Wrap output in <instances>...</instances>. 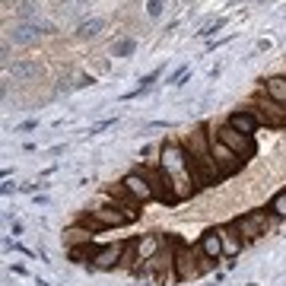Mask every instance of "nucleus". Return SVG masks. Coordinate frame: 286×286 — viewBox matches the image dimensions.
Returning <instances> with one entry per match:
<instances>
[{
	"label": "nucleus",
	"instance_id": "obj_5",
	"mask_svg": "<svg viewBox=\"0 0 286 286\" xmlns=\"http://www.w3.org/2000/svg\"><path fill=\"white\" fill-rule=\"evenodd\" d=\"M248 112L258 118V124H267V127H286V105L273 102L270 95H267V99H255Z\"/></svg>",
	"mask_w": 286,
	"mask_h": 286
},
{
	"label": "nucleus",
	"instance_id": "obj_7",
	"mask_svg": "<svg viewBox=\"0 0 286 286\" xmlns=\"http://www.w3.org/2000/svg\"><path fill=\"white\" fill-rule=\"evenodd\" d=\"M172 264H175V280H191V277L200 273V264H194V255H191V248H185V245H178Z\"/></svg>",
	"mask_w": 286,
	"mask_h": 286
},
{
	"label": "nucleus",
	"instance_id": "obj_17",
	"mask_svg": "<svg viewBox=\"0 0 286 286\" xmlns=\"http://www.w3.org/2000/svg\"><path fill=\"white\" fill-rule=\"evenodd\" d=\"M102 26H105V19H89V22H83V26H80V35H83V39H89V35H99Z\"/></svg>",
	"mask_w": 286,
	"mask_h": 286
},
{
	"label": "nucleus",
	"instance_id": "obj_24",
	"mask_svg": "<svg viewBox=\"0 0 286 286\" xmlns=\"http://www.w3.org/2000/svg\"><path fill=\"white\" fill-rule=\"evenodd\" d=\"M185 74H188V67H182V70H175V74H172V83H182V80H185Z\"/></svg>",
	"mask_w": 286,
	"mask_h": 286
},
{
	"label": "nucleus",
	"instance_id": "obj_20",
	"mask_svg": "<svg viewBox=\"0 0 286 286\" xmlns=\"http://www.w3.org/2000/svg\"><path fill=\"white\" fill-rule=\"evenodd\" d=\"M35 70H39V64H32V61H26V64H16V67H13V77H32Z\"/></svg>",
	"mask_w": 286,
	"mask_h": 286
},
{
	"label": "nucleus",
	"instance_id": "obj_15",
	"mask_svg": "<svg viewBox=\"0 0 286 286\" xmlns=\"http://www.w3.org/2000/svg\"><path fill=\"white\" fill-rule=\"evenodd\" d=\"M137 51V39H118L112 45V57H130Z\"/></svg>",
	"mask_w": 286,
	"mask_h": 286
},
{
	"label": "nucleus",
	"instance_id": "obj_4",
	"mask_svg": "<svg viewBox=\"0 0 286 286\" xmlns=\"http://www.w3.org/2000/svg\"><path fill=\"white\" fill-rule=\"evenodd\" d=\"M217 137L229 147L235 156H242L245 162L258 153V147H255V140H252V134H242V130H235L232 124H223V127H217Z\"/></svg>",
	"mask_w": 286,
	"mask_h": 286
},
{
	"label": "nucleus",
	"instance_id": "obj_10",
	"mask_svg": "<svg viewBox=\"0 0 286 286\" xmlns=\"http://www.w3.org/2000/svg\"><path fill=\"white\" fill-rule=\"evenodd\" d=\"M226 124H232L235 130H242V134H255V130H258V118L248 109H238V112L229 115V121H226Z\"/></svg>",
	"mask_w": 286,
	"mask_h": 286
},
{
	"label": "nucleus",
	"instance_id": "obj_12",
	"mask_svg": "<svg viewBox=\"0 0 286 286\" xmlns=\"http://www.w3.org/2000/svg\"><path fill=\"white\" fill-rule=\"evenodd\" d=\"M200 252H204L210 261H220V255H223V238H220V232H207L204 238H200Z\"/></svg>",
	"mask_w": 286,
	"mask_h": 286
},
{
	"label": "nucleus",
	"instance_id": "obj_19",
	"mask_svg": "<svg viewBox=\"0 0 286 286\" xmlns=\"http://www.w3.org/2000/svg\"><path fill=\"white\" fill-rule=\"evenodd\" d=\"M270 210L277 213V217H286V191H280V194L273 197V204H270Z\"/></svg>",
	"mask_w": 286,
	"mask_h": 286
},
{
	"label": "nucleus",
	"instance_id": "obj_22",
	"mask_svg": "<svg viewBox=\"0 0 286 286\" xmlns=\"http://www.w3.org/2000/svg\"><path fill=\"white\" fill-rule=\"evenodd\" d=\"M220 238H223V252H229V255H235V252H238V245L229 238V232H220Z\"/></svg>",
	"mask_w": 286,
	"mask_h": 286
},
{
	"label": "nucleus",
	"instance_id": "obj_18",
	"mask_svg": "<svg viewBox=\"0 0 286 286\" xmlns=\"http://www.w3.org/2000/svg\"><path fill=\"white\" fill-rule=\"evenodd\" d=\"M162 10H165V0H147V16L159 19V16H162Z\"/></svg>",
	"mask_w": 286,
	"mask_h": 286
},
{
	"label": "nucleus",
	"instance_id": "obj_13",
	"mask_svg": "<svg viewBox=\"0 0 286 286\" xmlns=\"http://www.w3.org/2000/svg\"><path fill=\"white\" fill-rule=\"evenodd\" d=\"M159 255V235H147L143 242H137V261H153Z\"/></svg>",
	"mask_w": 286,
	"mask_h": 286
},
{
	"label": "nucleus",
	"instance_id": "obj_2",
	"mask_svg": "<svg viewBox=\"0 0 286 286\" xmlns=\"http://www.w3.org/2000/svg\"><path fill=\"white\" fill-rule=\"evenodd\" d=\"M137 220V210L134 207H99V210H89V217H83V223L89 229H105V226H124V223H134Z\"/></svg>",
	"mask_w": 286,
	"mask_h": 286
},
{
	"label": "nucleus",
	"instance_id": "obj_23",
	"mask_svg": "<svg viewBox=\"0 0 286 286\" xmlns=\"http://www.w3.org/2000/svg\"><path fill=\"white\" fill-rule=\"evenodd\" d=\"M77 238H86L89 242V232H83V229H70L67 232V242H77Z\"/></svg>",
	"mask_w": 286,
	"mask_h": 286
},
{
	"label": "nucleus",
	"instance_id": "obj_8",
	"mask_svg": "<svg viewBox=\"0 0 286 286\" xmlns=\"http://www.w3.org/2000/svg\"><path fill=\"white\" fill-rule=\"evenodd\" d=\"M121 188H124L134 200H150V197H153V185H150V178H147V175H140V172L127 175L124 182H121Z\"/></svg>",
	"mask_w": 286,
	"mask_h": 286
},
{
	"label": "nucleus",
	"instance_id": "obj_1",
	"mask_svg": "<svg viewBox=\"0 0 286 286\" xmlns=\"http://www.w3.org/2000/svg\"><path fill=\"white\" fill-rule=\"evenodd\" d=\"M188 175H191V188H204L210 182H217L220 169H217V162H213L210 156V143L204 140V134H191L188 137Z\"/></svg>",
	"mask_w": 286,
	"mask_h": 286
},
{
	"label": "nucleus",
	"instance_id": "obj_11",
	"mask_svg": "<svg viewBox=\"0 0 286 286\" xmlns=\"http://www.w3.org/2000/svg\"><path fill=\"white\" fill-rule=\"evenodd\" d=\"M10 39H13V45H32V42H39V26H29V22L13 26L10 29Z\"/></svg>",
	"mask_w": 286,
	"mask_h": 286
},
{
	"label": "nucleus",
	"instance_id": "obj_21",
	"mask_svg": "<svg viewBox=\"0 0 286 286\" xmlns=\"http://www.w3.org/2000/svg\"><path fill=\"white\" fill-rule=\"evenodd\" d=\"M153 83H156V74H150V77H143V80H140V86H137L134 92H130V95H140V92H147V89L153 86Z\"/></svg>",
	"mask_w": 286,
	"mask_h": 286
},
{
	"label": "nucleus",
	"instance_id": "obj_16",
	"mask_svg": "<svg viewBox=\"0 0 286 286\" xmlns=\"http://www.w3.org/2000/svg\"><path fill=\"white\" fill-rule=\"evenodd\" d=\"M95 255H99V252H95V248L92 245H74V248H70V261H92Z\"/></svg>",
	"mask_w": 286,
	"mask_h": 286
},
{
	"label": "nucleus",
	"instance_id": "obj_9",
	"mask_svg": "<svg viewBox=\"0 0 286 286\" xmlns=\"http://www.w3.org/2000/svg\"><path fill=\"white\" fill-rule=\"evenodd\" d=\"M124 248L127 245H121V242H118V245H105V248H99V255H95L92 258V264L95 267H115V264H121V255H124Z\"/></svg>",
	"mask_w": 286,
	"mask_h": 286
},
{
	"label": "nucleus",
	"instance_id": "obj_6",
	"mask_svg": "<svg viewBox=\"0 0 286 286\" xmlns=\"http://www.w3.org/2000/svg\"><path fill=\"white\" fill-rule=\"evenodd\" d=\"M232 226L238 229V235H242L245 242H255V238L264 235V229H267V217H264V213H248V217H238Z\"/></svg>",
	"mask_w": 286,
	"mask_h": 286
},
{
	"label": "nucleus",
	"instance_id": "obj_3",
	"mask_svg": "<svg viewBox=\"0 0 286 286\" xmlns=\"http://www.w3.org/2000/svg\"><path fill=\"white\" fill-rule=\"evenodd\" d=\"M207 143H210V156H213V162H217L220 175H235V172L245 165V159H242V156H235V153L217 137V130H213V134L207 137Z\"/></svg>",
	"mask_w": 286,
	"mask_h": 286
},
{
	"label": "nucleus",
	"instance_id": "obj_14",
	"mask_svg": "<svg viewBox=\"0 0 286 286\" xmlns=\"http://www.w3.org/2000/svg\"><path fill=\"white\" fill-rule=\"evenodd\" d=\"M264 89H267V95H270L273 102L286 105V80H283V77H270V80L264 83Z\"/></svg>",
	"mask_w": 286,
	"mask_h": 286
}]
</instances>
